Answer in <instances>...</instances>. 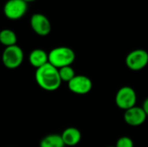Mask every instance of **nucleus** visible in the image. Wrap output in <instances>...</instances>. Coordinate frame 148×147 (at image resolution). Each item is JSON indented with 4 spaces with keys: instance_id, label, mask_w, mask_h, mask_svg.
<instances>
[{
    "instance_id": "f257e3e1",
    "label": "nucleus",
    "mask_w": 148,
    "mask_h": 147,
    "mask_svg": "<svg viewBox=\"0 0 148 147\" xmlns=\"http://www.w3.org/2000/svg\"><path fill=\"white\" fill-rule=\"evenodd\" d=\"M35 79L37 85L46 91H56L62 84L58 68L51 65L49 62L36 68Z\"/></svg>"
},
{
    "instance_id": "f03ea898",
    "label": "nucleus",
    "mask_w": 148,
    "mask_h": 147,
    "mask_svg": "<svg viewBox=\"0 0 148 147\" xmlns=\"http://www.w3.org/2000/svg\"><path fill=\"white\" fill-rule=\"evenodd\" d=\"M48 55L49 62L56 68L71 66L75 59V54L74 50L66 46L54 48L48 53Z\"/></svg>"
},
{
    "instance_id": "7ed1b4c3",
    "label": "nucleus",
    "mask_w": 148,
    "mask_h": 147,
    "mask_svg": "<svg viewBox=\"0 0 148 147\" xmlns=\"http://www.w3.org/2000/svg\"><path fill=\"white\" fill-rule=\"evenodd\" d=\"M24 55L23 49L16 45L6 47L2 54V62L4 67L10 69L18 68L23 61Z\"/></svg>"
},
{
    "instance_id": "20e7f679",
    "label": "nucleus",
    "mask_w": 148,
    "mask_h": 147,
    "mask_svg": "<svg viewBox=\"0 0 148 147\" xmlns=\"http://www.w3.org/2000/svg\"><path fill=\"white\" fill-rule=\"evenodd\" d=\"M136 102L137 94L133 88L124 86L117 91L115 95V104L119 108L126 111L136 106Z\"/></svg>"
},
{
    "instance_id": "39448f33",
    "label": "nucleus",
    "mask_w": 148,
    "mask_h": 147,
    "mask_svg": "<svg viewBox=\"0 0 148 147\" xmlns=\"http://www.w3.org/2000/svg\"><path fill=\"white\" fill-rule=\"evenodd\" d=\"M28 10V3L24 0H8L3 5V14L10 20L21 19Z\"/></svg>"
},
{
    "instance_id": "423d86ee",
    "label": "nucleus",
    "mask_w": 148,
    "mask_h": 147,
    "mask_svg": "<svg viewBox=\"0 0 148 147\" xmlns=\"http://www.w3.org/2000/svg\"><path fill=\"white\" fill-rule=\"evenodd\" d=\"M148 64V52L138 49L131 51L126 57L127 67L133 71H140Z\"/></svg>"
},
{
    "instance_id": "0eeeda50",
    "label": "nucleus",
    "mask_w": 148,
    "mask_h": 147,
    "mask_svg": "<svg viewBox=\"0 0 148 147\" xmlns=\"http://www.w3.org/2000/svg\"><path fill=\"white\" fill-rule=\"evenodd\" d=\"M29 24L32 30L40 36H46L51 31V23L49 18L41 13H35L31 16Z\"/></svg>"
},
{
    "instance_id": "6e6552de",
    "label": "nucleus",
    "mask_w": 148,
    "mask_h": 147,
    "mask_svg": "<svg viewBox=\"0 0 148 147\" xmlns=\"http://www.w3.org/2000/svg\"><path fill=\"white\" fill-rule=\"evenodd\" d=\"M69 89L75 94H87L93 88V82L90 78L86 75H75L69 83Z\"/></svg>"
},
{
    "instance_id": "1a4fd4ad",
    "label": "nucleus",
    "mask_w": 148,
    "mask_h": 147,
    "mask_svg": "<svg viewBox=\"0 0 148 147\" xmlns=\"http://www.w3.org/2000/svg\"><path fill=\"white\" fill-rule=\"evenodd\" d=\"M147 114L140 107H133L124 113V120L125 122L131 126H141L147 120Z\"/></svg>"
},
{
    "instance_id": "9d476101",
    "label": "nucleus",
    "mask_w": 148,
    "mask_h": 147,
    "mask_svg": "<svg viewBox=\"0 0 148 147\" xmlns=\"http://www.w3.org/2000/svg\"><path fill=\"white\" fill-rule=\"evenodd\" d=\"M29 62L32 67L39 68L49 62V55L42 49H36L29 53Z\"/></svg>"
},
{
    "instance_id": "9b49d317",
    "label": "nucleus",
    "mask_w": 148,
    "mask_h": 147,
    "mask_svg": "<svg viewBox=\"0 0 148 147\" xmlns=\"http://www.w3.org/2000/svg\"><path fill=\"white\" fill-rule=\"evenodd\" d=\"M65 146H75L82 139V133L79 129L75 127H68L61 134Z\"/></svg>"
},
{
    "instance_id": "f8f14e48",
    "label": "nucleus",
    "mask_w": 148,
    "mask_h": 147,
    "mask_svg": "<svg viewBox=\"0 0 148 147\" xmlns=\"http://www.w3.org/2000/svg\"><path fill=\"white\" fill-rule=\"evenodd\" d=\"M16 42H17L16 35L12 29H3L0 31V43L5 46V48L16 45Z\"/></svg>"
},
{
    "instance_id": "ddd939ff",
    "label": "nucleus",
    "mask_w": 148,
    "mask_h": 147,
    "mask_svg": "<svg viewBox=\"0 0 148 147\" xmlns=\"http://www.w3.org/2000/svg\"><path fill=\"white\" fill-rule=\"evenodd\" d=\"M40 147H65V145L61 135L49 134L41 140Z\"/></svg>"
},
{
    "instance_id": "4468645a",
    "label": "nucleus",
    "mask_w": 148,
    "mask_h": 147,
    "mask_svg": "<svg viewBox=\"0 0 148 147\" xmlns=\"http://www.w3.org/2000/svg\"><path fill=\"white\" fill-rule=\"evenodd\" d=\"M58 71H59V75H60L62 81H66L68 83L76 75L74 68L71 66H66V67L58 68Z\"/></svg>"
},
{
    "instance_id": "2eb2a0df",
    "label": "nucleus",
    "mask_w": 148,
    "mask_h": 147,
    "mask_svg": "<svg viewBox=\"0 0 148 147\" xmlns=\"http://www.w3.org/2000/svg\"><path fill=\"white\" fill-rule=\"evenodd\" d=\"M115 147H134V141L127 136H123L118 139Z\"/></svg>"
},
{
    "instance_id": "dca6fc26",
    "label": "nucleus",
    "mask_w": 148,
    "mask_h": 147,
    "mask_svg": "<svg viewBox=\"0 0 148 147\" xmlns=\"http://www.w3.org/2000/svg\"><path fill=\"white\" fill-rule=\"evenodd\" d=\"M142 109L144 110L145 113L147 114V116H148V97L143 102V105H142Z\"/></svg>"
},
{
    "instance_id": "f3484780",
    "label": "nucleus",
    "mask_w": 148,
    "mask_h": 147,
    "mask_svg": "<svg viewBox=\"0 0 148 147\" xmlns=\"http://www.w3.org/2000/svg\"><path fill=\"white\" fill-rule=\"evenodd\" d=\"M25 2H27V3H29V2H33V1H36V0H24Z\"/></svg>"
},
{
    "instance_id": "a211bd4d",
    "label": "nucleus",
    "mask_w": 148,
    "mask_h": 147,
    "mask_svg": "<svg viewBox=\"0 0 148 147\" xmlns=\"http://www.w3.org/2000/svg\"><path fill=\"white\" fill-rule=\"evenodd\" d=\"M108 147H115V146H108Z\"/></svg>"
}]
</instances>
